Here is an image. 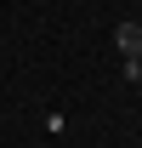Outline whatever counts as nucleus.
<instances>
[{
    "label": "nucleus",
    "instance_id": "1",
    "mask_svg": "<svg viewBox=\"0 0 142 148\" xmlns=\"http://www.w3.org/2000/svg\"><path fill=\"white\" fill-rule=\"evenodd\" d=\"M114 46H119V57H142V23H119Z\"/></svg>",
    "mask_w": 142,
    "mask_h": 148
}]
</instances>
